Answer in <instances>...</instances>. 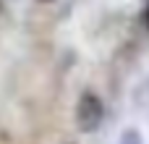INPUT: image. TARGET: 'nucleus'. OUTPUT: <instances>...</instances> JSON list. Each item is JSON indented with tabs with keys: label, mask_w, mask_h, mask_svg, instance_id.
I'll return each instance as SVG.
<instances>
[{
	"label": "nucleus",
	"mask_w": 149,
	"mask_h": 144,
	"mask_svg": "<svg viewBox=\"0 0 149 144\" xmlns=\"http://www.w3.org/2000/svg\"><path fill=\"white\" fill-rule=\"evenodd\" d=\"M42 3H50V0H42Z\"/></svg>",
	"instance_id": "obj_4"
},
{
	"label": "nucleus",
	"mask_w": 149,
	"mask_h": 144,
	"mask_svg": "<svg viewBox=\"0 0 149 144\" xmlns=\"http://www.w3.org/2000/svg\"><path fill=\"white\" fill-rule=\"evenodd\" d=\"M120 144H144V139H141L139 129H126L120 134Z\"/></svg>",
	"instance_id": "obj_2"
},
{
	"label": "nucleus",
	"mask_w": 149,
	"mask_h": 144,
	"mask_svg": "<svg viewBox=\"0 0 149 144\" xmlns=\"http://www.w3.org/2000/svg\"><path fill=\"white\" fill-rule=\"evenodd\" d=\"M102 118H105L102 100L94 92H84L76 102V126H79V131H84V134L97 131L102 126Z\"/></svg>",
	"instance_id": "obj_1"
},
{
	"label": "nucleus",
	"mask_w": 149,
	"mask_h": 144,
	"mask_svg": "<svg viewBox=\"0 0 149 144\" xmlns=\"http://www.w3.org/2000/svg\"><path fill=\"white\" fill-rule=\"evenodd\" d=\"M141 21H144V26L149 29V5L144 8V13H141Z\"/></svg>",
	"instance_id": "obj_3"
}]
</instances>
